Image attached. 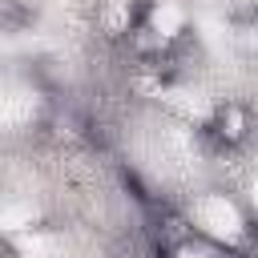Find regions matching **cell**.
<instances>
[{
    "instance_id": "obj_1",
    "label": "cell",
    "mask_w": 258,
    "mask_h": 258,
    "mask_svg": "<svg viewBox=\"0 0 258 258\" xmlns=\"http://www.w3.org/2000/svg\"><path fill=\"white\" fill-rule=\"evenodd\" d=\"M206 133H210L222 149L242 145V141L250 137V113H246V105H238V101L218 105V109H214V117H210V125H206Z\"/></svg>"
},
{
    "instance_id": "obj_2",
    "label": "cell",
    "mask_w": 258,
    "mask_h": 258,
    "mask_svg": "<svg viewBox=\"0 0 258 258\" xmlns=\"http://www.w3.org/2000/svg\"><path fill=\"white\" fill-rule=\"evenodd\" d=\"M24 16V0H0V20H16Z\"/></svg>"
}]
</instances>
